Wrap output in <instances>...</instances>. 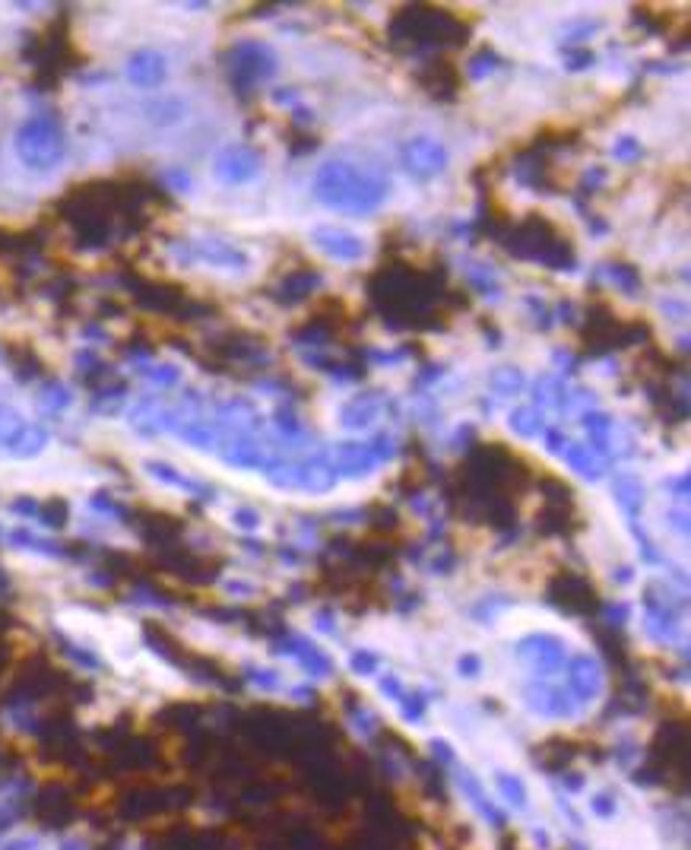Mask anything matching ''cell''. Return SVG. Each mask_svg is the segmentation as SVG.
I'll use <instances>...</instances> for the list:
<instances>
[{"instance_id": "1", "label": "cell", "mask_w": 691, "mask_h": 850, "mask_svg": "<svg viewBox=\"0 0 691 850\" xmlns=\"http://www.w3.org/2000/svg\"><path fill=\"white\" fill-rule=\"evenodd\" d=\"M372 761H375V768H378L380 781L387 783L390 790H397L403 797L428 800L431 778H428V768H425L423 756L416 752V746L390 737L380 749L372 752Z\"/></svg>"}, {"instance_id": "4", "label": "cell", "mask_w": 691, "mask_h": 850, "mask_svg": "<svg viewBox=\"0 0 691 850\" xmlns=\"http://www.w3.org/2000/svg\"><path fill=\"white\" fill-rule=\"evenodd\" d=\"M128 80L134 87H156L165 80V58L159 51H136L128 58Z\"/></svg>"}, {"instance_id": "2", "label": "cell", "mask_w": 691, "mask_h": 850, "mask_svg": "<svg viewBox=\"0 0 691 850\" xmlns=\"http://www.w3.org/2000/svg\"><path fill=\"white\" fill-rule=\"evenodd\" d=\"M336 727H339V733L343 739L358 749V752H365V756H372L375 749H380L387 739H390V730H387V720L380 715L378 708L365 698V695H346L339 705H336Z\"/></svg>"}, {"instance_id": "3", "label": "cell", "mask_w": 691, "mask_h": 850, "mask_svg": "<svg viewBox=\"0 0 691 850\" xmlns=\"http://www.w3.org/2000/svg\"><path fill=\"white\" fill-rule=\"evenodd\" d=\"M17 153L29 169H51L64 156V134L58 121H51L48 114H35L23 121L17 131Z\"/></svg>"}]
</instances>
